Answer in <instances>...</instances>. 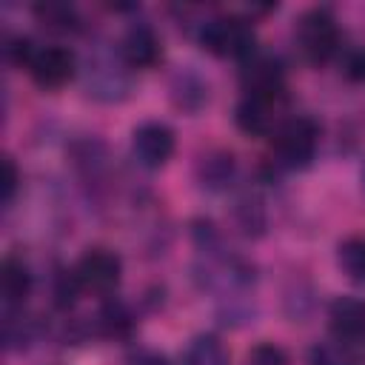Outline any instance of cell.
I'll use <instances>...</instances> for the list:
<instances>
[{
	"instance_id": "24",
	"label": "cell",
	"mask_w": 365,
	"mask_h": 365,
	"mask_svg": "<svg viewBox=\"0 0 365 365\" xmlns=\"http://www.w3.org/2000/svg\"><path fill=\"white\" fill-rule=\"evenodd\" d=\"M17 188H20V171H17L14 160L6 154V157H3V205H6V208L14 202Z\"/></svg>"
},
{
	"instance_id": "18",
	"label": "cell",
	"mask_w": 365,
	"mask_h": 365,
	"mask_svg": "<svg viewBox=\"0 0 365 365\" xmlns=\"http://www.w3.org/2000/svg\"><path fill=\"white\" fill-rule=\"evenodd\" d=\"M34 17L51 29V31H80V11L71 6V3H60V0H46V3H37L34 9Z\"/></svg>"
},
{
	"instance_id": "10",
	"label": "cell",
	"mask_w": 365,
	"mask_h": 365,
	"mask_svg": "<svg viewBox=\"0 0 365 365\" xmlns=\"http://www.w3.org/2000/svg\"><path fill=\"white\" fill-rule=\"evenodd\" d=\"M120 54L128 68H154L163 60V40L148 20H134L120 40Z\"/></svg>"
},
{
	"instance_id": "4",
	"label": "cell",
	"mask_w": 365,
	"mask_h": 365,
	"mask_svg": "<svg viewBox=\"0 0 365 365\" xmlns=\"http://www.w3.org/2000/svg\"><path fill=\"white\" fill-rule=\"evenodd\" d=\"M197 40L205 51L217 57H231V60H248L257 51V34L248 17L240 14H217L200 23Z\"/></svg>"
},
{
	"instance_id": "20",
	"label": "cell",
	"mask_w": 365,
	"mask_h": 365,
	"mask_svg": "<svg viewBox=\"0 0 365 365\" xmlns=\"http://www.w3.org/2000/svg\"><path fill=\"white\" fill-rule=\"evenodd\" d=\"M34 336H37V322L29 319V317L23 314V308H6V319H3V339H6V348H11V351L26 348Z\"/></svg>"
},
{
	"instance_id": "17",
	"label": "cell",
	"mask_w": 365,
	"mask_h": 365,
	"mask_svg": "<svg viewBox=\"0 0 365 365\" xmlns=\"http://www.w3.org/2000/svg\"><path fill=\"white\" fill-rule=\"evenodd\" d=\"M182 365H231V356L220 342V336L197 334L182 354Z\"/></svg>"
},
{
	"instance_id": "22",
	"label": "cell",
	"mask_w": 365,
	"mask_h": 365,
	"mask_svg": "<svg viewBox=\"0 0 365 365\" xmlns=\"http://www.w3.org/2000/svg\"><path fill=\"white\" fill-rule=\"evenodd\" d=\"M339 74L351 83H365V46L354 43V46H342L339 48Z\"/></svg>"
},
{
	"instance_id": "13",
	"label": "cell",
	"mask_w": 365,
	"mask_h": 365,
	"mask_svg": "<svg viewBox=\"0 0 365 365\" xmlns=\"http://www.w3.org/2000/svg\"><path fill=\"white\" fill-rule=\"evenodd\" d=\"M34 285V274L29 268V262L17 254H9L0 265V294H3V305L6 308H23L26 297L31 294Z\"/></svg>"
},
{
	"instance_id": "6",
	"label": "cell",
	"mask_w": 365,
	"mask_h": 365,
	"mask_svg": "<svg viewBox=\"0 0 365 365\" xmlns=\"http://www.w3.org/2000/svg\"><path fill=\"white\" fill-rule=\"evenodd\" d=\"M26 71L43 91H57L80 71V63H77V54L68 46L51 43V46H37L34 48Z\"/></svg>"
},
{
	"instance_id": "21",
	"label": "cell",
	"mask_w": 365,
	"mask_h": 365,
	"mask_svg": "<svg viewBox=\"0 0 365 365\" xmlns=\"http://www.w3.org/2000/svg\"><path fill=\"white\" fill-rule=\"evenodd\" d=\"M308 365H359L345 342H319L308 351Z\"/></svg>"
},
{
	"instance_id": "19",
	"label": "cell",
	"mask_w": 365,
	"mask_h": 365,
	"mask_svg": "<svg viewBox=\"0 0 365 365\" xmlns=\"http://www.w3.org/2000/svg\"><path fill=\"white\" fill-rule=\"evenodd\" d=\"M336 262L348 279L365 285V237H359V234L345 237L336 245Z\"/></svg>"
},
{
	"instance_id": "11",
	"label": "cell",
	"mask_w": 365,
	"mask_h": 365,
	"mask_svg": "<svg viewBox=\"0 0 365 365\" xmlns=\"http://www.w3.org/2000/svg\"><path fill=\"white\" fill-rule=\"evenodd\" d=\"M328 325L336 336V342L354 345L365 339V299L342 294L334 297L328 305Z\"/></svg>"
},
{
	"instance_id": "3",
	"label": "cell",
	"mask_w": 365,
	"mask_h": 365,
	"mask_svg": "<svg viewBox=\"0 0 365 365\" xmlns=\"http://www.w3.org/2000/svg\"><path fill=\"white\" fill-rule=\"evenodd\" d=\"M274 165L285 171H302L314 163L319 148V123L311 114L288 117L271 137Z\"/></svg>"
},
{
	"instance_id": "12",
	"label": "cell",
	"mask_w": 365,
	"mask_h": 365,
	"mask_svg": "<svg viewBox=\"0 0 365 365\" xmlns=\"http://www.w3.org/2000/svg\"><path fill=\"white\" fill-rule=\"evenodd\" d=\"M168 91H171V103L185 114H197L202 106H208V97H211L208 80L191 66H182L174 71Z\"/></svg>"
},
{
	"instance_id": "14",
	"label": "cell",
	"mask_w": 365,
	"mask_h": 365,
	"mask_svg": "<svg viewBox=\"0 0 365 365\" xmlns=\"http://www.w3.org/2000/svg\"><path fill=\"white\" fill-rule=\"evenodd\" d=\"M237 177V160L225 148H211L197 160V180L205 191H225Z\"/></svg>"
},
{
	"instance_id": "2",
	"label": "cell",
	"mask_w": 365,
	"mask_h": 365,
	"mask_svg": "<svg viewBox=\"0 0 365 365\" xmlns=\"http://www.w3.org/2000/svg\"><path fill=\"white\" fill-rule=\"evenodd\" d=\"M294 40H297L299 54L311 66H325L342 48L339 23H336V17H334V11L328 6H311V9H305L297 17Z\"/></svg>"
},
{
	"instance_id": "15",
	"label": "cell",
	"mask_w": 365,
	"mask_h": 365,
	"mask_svg": "<svg viewBox=\"0 0 365 365\" xmlns=\"http://www.w3.org/2000/svg\"><path fill=\"white\" fill-rule=\"evenodd\" d=\"M94 331L108 339H125L134 331V314L120 299H106L94 314Z\"/></svg>"
},
{
	"instance_id": "23",
	"label": "cell",
	"mask_w": 365,
	"mask_h": 365,
	"mask_svg": "<svg viewBox=\"0 0 365 365\" xmlns=\"http://www.w3.org/2000/svg\"><path fill=\"white\" fill-rule=\"evenodd\" d=\"M245 365H291L285 348H279L277 342H257L248 351V362Z\"/></svg>"
},
{
	"instance_id": "5",
	"label": "cell",
	"mask_w": 365,
	"mask_h": 365,
	"mask_svg": "<svg viewBox=\"0 0 365 365\" xmlns=\"http://www.w3.org/2000/svg\"><path fill=\"white\" fill-rule=\"evenodd\" d=\"M74 277L83 291L97 294V297H111L123 279V259L117 251L94 245L83 251L80 259L74 262Z\"/></svg>"
},
{
	"instance_id": "16",
	"label": "cell",
	"mask_w": 365,
	"mask_h": 365,
	"mask_svg": "<svg viewBox=\"0 0 365 365\" xmlns=\"http://www.w3.org/2000/svg\"><path fill=\"white\" fill-rule=\"evenodd\" d=\"M234 217H237V225L242 228V234H248V237H259V234H265L268 214H265V202H262L259 191H254V188L242 191V194L237 197Z\"/></svg>"
},
{
	"instance_id": "8",
	"label": "cell",
	"mask_w": 365,
	"mask_h": 365,
	"mask_svg": "<svg viewBox=\"0 0 365 365\" xmlns=\"http://www.w3.org/2000/svg\"><path fill=\"white\" fill-rule=\"evenodd\" d=\"M177 148L174 128L163 120H145L131 131V154L143 168H163Z\"/></svg>"
},
{
	"instance_id": "7",
	"label": "cell",
	"mask_w": 365,
	"mask_h": 365,
	"mask_svg": "<svg viewBox=\"0 0 365 365\" xmlns=\"http://www.w3.org/2000/svg\"><path fill=\"white\" fill-rule=\"evenodd\" d=\"M282 111H285V97L242 94L234 108V120L240 131H245L248 137H268V134L274 137V131L285 123Z\"/></svg>"
},
{
	"instance_id": "25",
	"label": "cell",
	"mask_w": 365,
	"mask_h": 365,
	"mask_svg": "<svg viewBox=\"0 0 365 365\" xmlns=\"http://www.w3.org/2000/svg\"><path fill=\"white\" fill-rule=\"evenodd\" d=\"M131 365H168V359L163 354H157V351H140L131 359Z\"/></svg>"
},
{
	"instance_id": "9",
	"label": "cell",
	"mask_w": 365,
	"mask_h": 365,
	"mask_svg": "<svg viewBox=\"0 0 365 365\" xmlns=\"http://www.w3.org/2000/svg\"><path fill=\"white\" fill-rule=\"evenodd\" d=\"M240 86L242 94H265L285 97V66L274 54H262L259 48L240 63Z\"/></svg>"
},
{
	"instance_id": "1",
	"label": "cell",
	"mask_w": 365,
	"mask_h": 365,
	"mask_svg": "<svg viewBox=\"0 0 365 365\" xmlns=\"http://www.w3.org/2000/svg\"><path fill=\"white\" fill-rule=\"evenodd\" d=\"M77 74L83 80V91L97 103H120L131 94V68L123 60L120 48H111L106 43L88 48Z\"/></svg>"
}]
</instances>
